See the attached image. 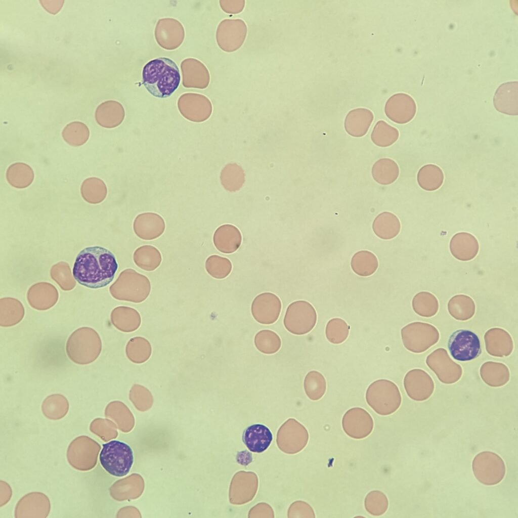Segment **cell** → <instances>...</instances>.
Listing matches in <instances>:
<instances>
[{
    "mask_svg": "<svg viewBox=\"0 0 518 518\" xmlns=\"http://www.w3.org/2000/svg\"><path fill=\"white\" fill-rule=\"evenodd\" d=\"M118 268L114 254L99 245L90 246L77 254L72 268L74 279L80 285L91 289H99L109 285Z\"/></svg>",
    "mask_w": 518,
    "mask_h": 518,
    "instance_id": "obj_1",
    "label": "cell"
},
{
    "mask_svg": "<svg viewBox=\"0 0 518 518\" xmlns=\"http://www.w3.org/2000/svg\"><path fill=\"white\" fill-rule=\"evenodd\" d=\"M181 75L177 64L171 59L160 57L146 64L142 70V82L155 97H170L178 88Z\"/></svg>",
    "mask_w": 518,
    "mask_h": 518,
    "instance_id": "obj_2",
    "label": "cell"
},
{
    "mask_svg": "<svg viewBox=\"0 0 518 518\" xmlns=\"http://www.w3.org/2000/svg\"><path fill=\"white\" fill-rule=\"evenodd\" d=\"M102 348V340L98 333L92 328L82 327L76 329L68 337L66 352L73 362L87 365L98 358Z\"/></svg>",
    "mask_w": 518,
    "mask_h": 518,
    "instance_id": "obj_3",
    "label": "cell"
},
{
    "mask_svg": "<svg viewBox=\"0 0 518 518\" xmlns=\"http://www.w3.org/2000/svg\"><path fill=\"white\" fill-rule=\"evenodd\" d=\"M368 405L378 414L389 415L400 407L402 397L398 386L385 379L376 380L368 387L365 394Z\"/></svg>",
    "mask_w": 518,
    "mask_h": 518,
    "instance_id": "obj_4",
    "label": "cell"
},
{
    "mask_svg": "<svg viewBox=\"0 0 518 518\" xmlns=\"http://www.w3.org/2000/svg\"><path fill=\"white\" fill-rule=\"evenodd\" d=\"M99 459L102 467L109 474L117 477L126 476L134 463V454L127 444L112 440L103 445Z\"/></svg>",
    "mask_w": 518,
    "mask_h": 518,
    "instance_id": "obj_5",
    "label": "cell"
},
{
    "mask_svg": "<svg viewBox=\"0 0 518 518\" xmlns=\"http://www.w3.org/2000/svg\"><path fill=\"white\" fill-rule=\"evenodd\" d=\"M401 337L404 347L408 351L420 353L438 342L439 332L433 325L420 322L407 324L401 329Z\"/></svg>",
    "mask_w": 518,
    "mask_h": 518,
    "instance_id": "obj_6",
    "label": "cell"
},
{
    "mask_svg": "<svg viewBox=\"0 0 518 518\" xmlns=\"http://www.w3.org/2000/svg\"><path fill=\"white\" fill-rule=\"evenodd\" d=\"M472 469L479 482L488 486L501 482L506 472L503 459L491 451H483L476 455L472 462Z\"/></svg>",
    "mask_w": 518,
    "mask_h": 518,
    "instance_id": "obj_7",
    "label": "cell"
},
{
    "mask_svg": "<svg viewBox=\"0 0 518 518\" xmlns=\"http://www.w3.org/2000/svg\"><path fill=\"white\" fill-rule=\"evenodd\" d=\"M317 320L314 307L305 300L293 302L288 307L284 319L286 329L296 335L309 333L315 327Z\"/></svg>",
    "mask_w": 518,
    "mask_h": 518,
    "instance_id": "obj_8",
    "label": "cell"
},
{
    "mask_svg": "<svg viewBox=\"0 0 518 518\" xmlns=\"http://www.w3.org/2000/svg\"><path fill=\"white\" fill-rule=\"evenodd\" d=\"M447 346L452 358L459 361L475 359L482 353L478 336L467 329H459L453 332L448 339Z\"/></svg>",
    "mask_w": 518,
    "mask_h": 518,
    "instance_id": "obj_9",
    "label": "cell"
},
{
    "mask_svg": "<svg viewBox=\"0 0 518 518\" xmlns=\"http://www.w3.org/2000/svg\"><path fill=\"white\" fill-rule=\"evenodd\" d=\"M247 32V25L243 20L225 19L220 23L217 29L218 45L227 52L236 51L244 43Z\"/></svg>",
    "mask_w": 518,
    "mask_h": 518,
    "instance_id": "obj_10",
    "label": "cell"
},
{
    "mask_svg": "<svg viewBox=\"0 0 518 518\" xmlns=\"http://www.w3.org/2000/svg\"><path fill=\"white\" fill-rule=\"evenodd\" d=\"M426 363L444 383H454L462 376L461 366L450 358L447 351L443 348L436 349L428 355Z\"/></svg>",
    "mask_w": 518,
    "mask_h": 518,
    "instance_id": "obj_11",
    "label": "cell"
},
{
    "mask_svg": "<svg viewBox=\"0 0 518 518\" xmlns=\"http://www.w3.org/2000/svg\"><path fill=\"white\" fill-rule=\"evenodd\" d=\"M342 426L344 433L355 439H362L372 432L374 422L370 414L360 407L349 409L343 415Z\"/></svg>",
    "mask_w": 518,
    "mask_h": 518,
    "instance_id": "obj_12",
    "label": "cell"
},
{
    "mask_svg": "<svg viewBox=\"0 0 518 518\" xmlns=\"http://www.w3.org/2000/svg\"><path fill=\"white\" fill-rule=\"evenodd\" d=\"M384 112L386 116L393 122L405 124L415 116L416 105L410 95L405 93H397L386 101Z\"/></svg>",
    "mask_w": 518,
    "mask_h": 518,
    "instance_id": "obj_13",
    "label": "cell"
},
{
    "mask_svg": "<svg viewBox=\"0 0 518 518\" xmlns=\"http://www.w3.org/2000/svg\"><path fill=\"white\" fill-rule=\"evenodd\" d=\"M251 310L252 316L257 322L263 324H271L279 318L281 302L274 293H262L254 298Z\"/></svg>",
    "mask_w": 518,
    "mask_h": 518,
    "instance_id": "obj_14",
    "label": "cell"
},
{
    "mask_svg": "<svg viewBox=\"0 0 518 518\" xmlns=\"http://www.w3.org/2000/svg\"><path fill=\"white\" fill-rule=\"evenodd\" d=\"M403 383L407 395L416 401L427 400L434 390V383L431 377L420 369H414L408 371L404 377Z\"/></svg>",
    "mask_w": 518,
    "mask_h": 518,
    "instance_id": "obj_15",
    "label": "cell"
},
{
    "mask_svg": "<svg viewBox=\"0 0 518 518\" xmlns=\"http://www.w3.org/2000/svg\"><path fill=\"white\" fill-rule=\"evenodd\" d=\"M517 81L503 83L496 90L493 104L496 110L509 115L518 114Z\"/></svg>",
    "mask_w": 518,
    "mask_h": 518,
    "instance_id": "obj_16",
    "label": "cell"
},
{
    "mask_svg": "<svg viewBox=\"0 0 518 518\" xmlns=\"http://www.w3.org/2000/svg\"><path fill=\"white\" fill-rule=\"evenodd\" d=\"M487 352L491 356L502 357L512 353L513 344L510 334L500 328L489 329L485 334Z\"/></svg>",
    "mask_w": 518,
    "mask_h": 518,
    "instance_id": "obj_17",
    "label": "cell"
},
{
    "mask_svg": "<svg viewBox=\"0 0 518 518\" xmlns=\"http://www.w3.org/2000/svg\"><path fill=\"white\" fill-rule=\"evenodd\" d=\"M242 440L249 451L260 453L269 447L273 440V434L266 425L256 423L248 426L244 430Z\"/></svg>",
    "mask_w": 518,
    "mask_h": 518,
    "instance_id": "obj_18",
    "label": "cell"
},
{
    "mask_svg": "<svg viewBox=\"0 0 518 518\" xmlns=\"http://www.w3.org/2000/svg\"><path fill=\"white\" fill-rule=\"evenodd\" d=\"M450 249L452 255L458 260L468 261L474 258L479 250L476 238L467 232L455 234L450 242Z\"/></svg>",
    "mask_w": 518,
    "mask_h": 518,
    "instance_id": "obj_19",
    "label": "cell"
},
{
    "mask_svg": "<svg viewBox=\"0 0 518 518\" xmlns=\"http://www.w3.org/2000/svg\"><path fill=\"white\" fill-rule=\"evenodd\" d=\"M374 119L371 111L358 108L350 111L346 116L344 127L346 132L353 137H362L367 133Z\"/></svg>",
    "mask_w": 518,
    "mask_h": 518,
    "instance_id": "obj_20",
    "label": "cell"
},
{
    "mask_svg": "<svg viewBox=\"0 0 518 518\" xmlns=\"http://www.w3.org/2000/svg\"><path fill=\"white\" fill-rule=\"evenodd\" d=\"M242 241L239 229L230 224L221 226L215 231L213 242L217 248L222 252L231 253L240 247Z\"/></svg>",
    "mask_w": 518,
    "mask_h": 518,
    "instance_id": "obj_21",
    "label": "cell"
},
{
    "mask_svg": "<svg viewBox=\"0 0 518 518\" xmlns=\"http://www.w3.org/2000/svg\"><path fill=\"white\" fill-rule=\"evenodd\" d=\"M372 229L378 237L383 240H390L396 237L400 233L401 223L395 214L384 211L374 219Z\"/></svg>",
    "mask_w": 518,
    "mask_h": 518,
    "instance_id": "obj_22",
    "label": "cell"
},
{
    "mask_svg": "<svg viewBox=\"0 0 518 518\" xmlns=\"http://www.w3.org/2000/svg\"><path fill=\"white\" fill-rule=\"evenodd\" d=\"M480 375L483 381L492 387H499L509 380V371L503 363L487 362L481 366Z\"/></svg>",
    "mask_w": 518,
    "mask_h": 518,
    "instance_id": "obj_23",
    "label": "cell"
},
{
    "mask_svg": "<svg viewBox=\"0 0 518 518\" xmlns=\"http://www.w3.org/2000/svg\"><path fill=\"white\" fill-rule=\"evenodd\" d=\"M399 172L397 163L388 158L378 160L374 163L371 169L372 176L374 181L382 185L394 183L398 179Z\"/></svg>",
    "mask_w": 518,
    "mask_h": 518,
    "instance_id": "obj_24",
    "label": "cell"
},
{
    "mask_svg": "<svg viewBox=\"0 0 518 518\" xmlns=\"http://www.w3.org/2000/svg\"><path fill=\"white\" fill-rule=\"evenodd\" d=\"M444 180V175L441 168L434 164L422 166L417 175V181L419 187L427 191H434L439 189Z\"/></svg>",
    "mask_w": 518,
    "mask_h": 518,
    "instance_id": "obj_25",
    "label": "cell"
},
{
    "mask_svg": "<svg viewBox=\"0 0 518 518\" xmlns=\"http://www.w3.org/2000/svg\"><path fill=\"white\" fill-rule=\"evenodd\" d=\"M113 311L111 320L115 327L124 332H131L137 330L141 325V317L139 313L129 308H119Z\"/></svg>",
    "mask_w": 518,
    "mask_h": 518,
    "instance_id": "obj_26",
    "label": "cell"
},
{
    "mask_svg": "<svg viewBox=\"0 0 518 518\" xmlns=\"http://www.w3.org/2000/svg\"><path fill=\"white\" fill-rule=\"evenodd\" d=\"M34 178L32 168L23 162L14 163L9 166L6 171V179L13 187L25 188L33 182Z\"/></svg>",
    "mask_w": 518,
    "mask_h": 518,
    "instance_id": "obj_27",
    "label": "cell"
},
{
    "mask_svg": "<svg viewBox=\"0 0 518 518\" xmlns=\"http://www.w3.org/2000/svg\"><path fill=\"white\" fill-rule=\"evenodd\" d=\"M351 266L355 273L360 276L368 277L374 274L378 267L376 256L368 250H360L352 257Z\"/></svg>",
    "mask_w": 518,
    "mask_h": 518,
    "instance_id": "obj_28",
    "label": "cell"
},
{
    "mask_svg": "<svg viewBox=\"0 0 518 518\" xmlns=\"http://www.w3.org/2000/svg\"><path fill=\"white\" fill-rule=\"evenodd\" d=\"M450 314L458 320H467L474 315L476 306L473 299L463 294L453 296L448 303Z\"/></svg>",
    "mask_w": 518,
    "mask_h": 518,
    "instance_id": "obj_29",
    "label": "cell"
},
{
    "mask_svg": "<svg viewBox=\"0 0 518 518\" xmlns=\"http://www.w3.org/2000/svg\"><path fill=\"white\" fill-rule=\"evenodd\" d=\"M127 358L135 363H143L150 357L152 347L150 343L142 337H135L127 343L125 348Z\"/></svg>",
    "mask_w": 518,
    "mask_h": 518,
    "instance_id": "obj_30",
    "label": "cell"
},
{
    "mask_svg": "<svg viewBox=\"0 0 518 518\" xmlns=\"http://www.w3.org/2000/svg\"><path fill=\"white\" fill-rule=\"evenodd\" d=\"M80 193L82 198L87 201L97 203L102 201L106 198L107 189L103 180L98 178L91 177L83 181L80 187Z\"/></svg>",
    "mask_w": 518,
    "mask_h": 518,
    "instance_id": "obj_31",
    "label": "cell"
},
{
    "mask_svg": "<svg viewBox=\"0 0 518 518\" xmlns=\"http://www.w3.org/2000/svg\"><path fill=\"white\" fill-rule=\"evenodd\" d=\"M399 137V131L384 120L377 122L371 135L372 142L380 147L390 146L398 140Z\"/></svg>",
    "mask_w": 518,
    "mask_h": 518,
    "instance_id": "obj_32",
    "label": "cell"
},
{
    "mask_svg": "<svg viewBox=\"0 0 518 518\" xmlns=\"http://www.w3.org/2000/svg\"><path fill=\"white\" fill-rule=\"evenodd\" d=\"M124 117L122 110H117L106 103L100 105L95 112V119L100 126L112 128L119 126Z\"/></svg>",
    "mask_w": 518,
    "mask_h": 518,
    "instance_id": "obj_33",
    "label": "cell"
},
{
    "mask_svg": "<svg viewBox=\"0 0 518 518\" xmlns=\"http://www.w3.org/2000/svg\"><path fill=\"white\" fill-rule=\"evenodd\" d=\"M221 182L224 188L230 192L239 190L245 182V174L242 167L236 163H229L222 170Z\"/></svg>",
    "mask_w": 518,
    "mask_h": 518,
    "instance_id": "obj_34",
    "label": "cell"
},
{
    "mask_svg": "<svg viewBox=\"0 0 518 518\" xmlns=\"http://www.w3.org/2000/svg\"><path fill=\"white\" fill-rule=\"evenodd\" d=\"M412 306L417 314L424 317L435 315L439 309V303L436 296L425 291L420 292L414 296Z\"/></svg>",
    "mask_w": 518,
    "mask_h": 518,
    "instance_id": "obj_35",
    "label": "cell"
},
{
    "mask_svg": "<svg viewBox=\"0 0 518 518\" xmlns=\"http://www.w3.org/2000/svg\"><path fill=\"white\" fill-rule=\"evenodd\" d=\"M62 136L64 140L72 146H80L85 144L90 136V131L86 124L80 121H73L63 128Z\"/></svg>",
    "mask_w": 518,
    "mask_h": 518,
    "instance_id": "obj_36",
    "label": "cell"
},
{
    "mask_svg": "<svg viewBox=\"0 0 518 518\" xmlns=\"http://www.w3.org/2000/svg\"><path fill=\"white\" fill-rule=\"evenodd\" d=\"M304 386L307 396L311 400L317 401L320 399L326 392V379L320 372L312 370L307 374Z\"/></svg>",
    "mask_w": 518,
    "mask_h": 518,
    "instance_id": "obj_37",
    "label": "cell"
},
{
    "mask_svg": "<svg viewBox=\"0 0 518 518\" xmlns=\"http://www.w3.org/2000/svg\"><path fill=\"white\" fill-rule=\"evenodd\" d=\"M254 344L258 350L266 354H272L280 349L281 341L275 332L270 330H262L254 337Z\"/></svg>",
    "mask_w": 518,
    "mask_h": 518,
    "instance_id": "obj_38",
    "label": "cell"
},
{
    "mask_svg": "<svg viewBox=\"0 0 518 518\" xmlns=\"http://www.w3.org/2000/svg\"><path fill=\"white\" fill-rule=\"evenodd\" d=\"M350 329V326L344 320L334 318L327 322L325 328V335L330 342L340 344L348 338Z\"/></svg>",
    "mask_w": 518,
    "mask_h": 518,
    "instance_id": "obj_39",
    "label": "cell"
},
{
    "mask_svg": "<svg viewBox=\"0 0 518 518\" xmlns=\"http://www.w3.org/2000/svg\"><path fill=\"white\" fill-rule=\"evenodd\" d=\"M364 505L369 513L374 516H379L386 511L388 502L386 496L382 492L374 490L366 495Z\"/></svg>",
    "mask_w": 518,
    "mask_h": 518,
    "instance_id": "obj_40",
    "label": "cell"
},
{
    "mask_svg": "<svg viewBox=\"0 0 518 518\" xmlns=\"http://www.w3.org/2000/svg\"><path fill=\"white\" fill-rule=\"evenodd\" d=\"M206 267L208 273L218 279L226 277L232 270V264L229 259L216 255L208 258Z\"/></svg>",
    "mask_w": 518,
    "mask_h": 518,
    "instance_id": "obj_41",
    "label": "cell"
},
{
    "mask_svg": "<svg viewBox=\"0 0 518 518\" xmlns=\"http://www.w3.org/2000/svg\"><path fill=\"white\" fill-rule=\"evenodd\" d=\"M222 9L227 13L237 14L241 12L244 9L245 1L244 0H225L220 1Z\"/></svg>",
    "mask_w": 518,
    "mask_h": 518,
    "instance_id": "obj_42",
    "label": "cell"
}]
</instances>
